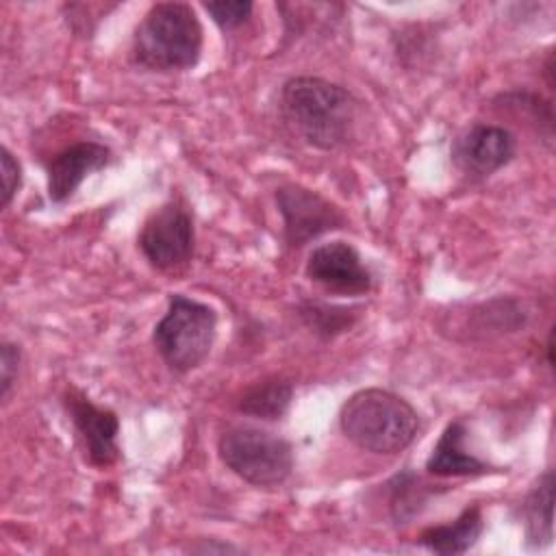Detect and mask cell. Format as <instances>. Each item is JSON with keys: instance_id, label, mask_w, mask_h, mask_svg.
<instances>
[{"instance_id": "cell-22", "label": "cell", "mask_w": 556, "mask_h": 556, "mask_svg": "<svg viewBox=\"0 0 556 556\" xmlns=\"http://www.w3.org/2000/svg\"><path fill=\"white\" fill-rule=\"evenodd\" d=\"M552 339H554V332L549 330V334H547V345H545V348H547V365H549V367L554 365V356H552V352H554V343H552Z\"/></svg>"}, {"instance_id": "cell-18", "label": "cell", "mask_w": 556, "mask_h": 556, "mask_svg": "<svg viewBox=\"0 0 556 556\" xmlns=\"http://www.w3.org/2000/svg\"><path fill=\"white\" fill-rule=\"evenodd\" d=\"M202 9L211 15V20L222 30H235L250 20L254 4L250 0H219V2H202Z\"/></svg>"}, {"instance_id": "cell-21", "label": "cell", "mask_w": 556, "mask_h": 556, "mask_svg": "<svg viewBox=\"0 0 556 556\" xmlns=\"http://www.w3.org/2000/svg\"><path fill=\"white\" fill-rule=\"evenodd\" d=\"M191 552H200V554H213V552H217V554H228V552H241L239 547H235V545H230V543H204V545H193L191 547Z\"/></svg>"}, {"instance_id": "cell-6", "label": "cell", "mask_w": 556, "mask_h": 556, "mask_svg": "<svg viewBox=\"0 0 556 556\" xmlns=\"http://www.w3.org/2000/svg\"><path fill=\"white\" fill-rule=\"evenodd\" d=\"M137 245L156 271H178L189 265L195 250V228L187 204L172 198L154 208L137 235Z\"/></svg>"}, {"instance_id": "cell-16", "label": "cell", "mask_w": 556, "mask_h": 556, "mask_svg": "<svg viewBox=\"0 0 556 556\" xmlns=\"http://www.w3.org/2000/svg\"><path fill=\"white\" fill-rule=\"evenodd\" d=\"M298 315L315 337L321 341H332L358 321L361 308L328 304L319 300H302L298 304Z\"/></svg>"}, {"instance_id": "cell-14", "label": "cell", "mask_w": 556, "mask_h": 556, "mask_svg": "<svg viewBox=\"0 0 556 556\" xmlns=\"http://www.w3.org/2000/svg\"><path fill=\"white\" fill-rule=\"evenodd\" d=\"M521 523L528 549H543L554 539V471L539 476L521 502Z\"/></svg>"}, {"instance_id": "cell-20", "label": "cell", "mask_w": 556, "mask_h": 556, "mask_svg": "<svg viewBox=\"0 0 556 556\" xmlns=\"http://www.w3.org/2000/svg\"><path fill=\"white\" fill-rule=\"evenodd\" d=\"M20 363H22V350L13 341H2L0 345V400H7L17 374H20Z\"/></svg>"}, {"instance_id": "cell-17", "label": "cell", "mask_w": 556, "mask_h": 556, "mask_svg": "<svg viewBox=\"0 0 556 556\" xmlns=\"http://www.w3.org/2000/svg\"><path fill=\"white\" fill-rule=\"evenodd\" d=\"M387 491H389V510L395 523H408L413 517H417L426 506V502L430 500V495L434 493V489H430V484H426L410 469L395 473L387 482Z\"/></svg>"}, {"instance_id": "cell-9", "label": "cell", "mask_w": 556, "mask_h": 556, "mask_svg": "<svg viewBox=\"0 0 556 556\" xmlns=\"http://www.w3.org/2000/svg\"><path fill=\"white\" fill-rule=\"evenodd\" d=\"M63 408L74 424L76 437L85 450V460L91 467L104 469L119 460V419L111 408L96 406L80 389L63 391Z\"/></svg>"}, {"instance_id": "cell-5", "label": "cell", "mask_w": 556, "mask_h": 556, "mask_svg": "<svg viewBox=\"0 0 556 556\" xmlns=\"http://www.w3.org/2000/svg\"><path fill=\"white\" fill-rule=\"evenodd\" d=\"M217 456L226 469L254 486H278L293 471L291 443L258 426H228L217 439Z\"/></svg>"}, {"instance_id": "cell-4", "label": "cell", "mask_w": 556, "mask_h": 556, "mask_svg": "<svg viewBox=\"0 0 556 556\" xmlns=\"http://www.w3.org/2000/svg\"><path fill=\"white\" fill-rule=\"evenodd\" d=\"M217 339V311L195 298L169 293L167 311L152 330V343L174 374L198 369Z\"/></svg>"}, {"instance_id": "cell-7", "label": "cell", "mask_w": 556, "mask_h": 556, "mask_svg": "<svg viewBox=\"0 0 556 556\" xmlns=\"http://www.w3.org/2000/svg\"><path fill=\"white\" fill-rule=\"evenodd\" d=\"M282 217V237L291 250H300L326 232L348 226L345 213L321 193L298 185H280L274 193Z\"/></svg>"}, {"instance_id": "cell-13", "label": "cell", "mask_w": 556, "mask_h": 556, "mask_svg": "<svg viewBox=\"0 0 556 556\" xmlns=\"http://www.w3.org/2000/svg\"><path fill=\"white\" fill-rule=\"evenodd\" d=\"M484 530L482 508L478 504L465 506L456 519L439 526H428L417 534V545L441 556L469 552Z\"/></svg>"}, {"instance_id": "cell-1", "label": "cell", "mask_w": 556, "mask_h": 556, "mask_svg": "<svg viewBox=\"0 0 556 556\" xmlns=\"http://www.w3.org/2000/svg\"><path fill=\"white\" fill-rule=\"evenodd\" d=\"M356 98L319 76H293L280 89V109L291 128L317 150L348 143L356 119Z\"/></svg>"}, {"instance_id": "cell-11", "label": "cell", "mask_w": 556, "mask_h": 556, "mask_svg": "<svg viewBox=\"0 0 556 556\" xmlns=\"http://www.w3.org/2000/svg\"><path fill=\"white\" fill-rule=\"evenodd\" d=\"M111 161V148L98 141H76L52 154L46 163V189L50 202L63 204L70 200L89 174L109 167Z\"/></svg>"}, {"instance_id": "cell-10", "label": "cell", "mask_w": 556, "mask_h": 556, "mask_svg": "<svg viewBox=\"0 0 556 556\" xmlns=\"http://www.w3.org/2000/svg\"><path fill=\"white\" fill-rule=\"evenodd\" d=\"M304 274L328 293L365 295L374 289V274L363 263L361 252L341 239L315 245L306 258Z\"/></svg>"}, {"instance_id": "cell-2", "label": "cell", "mask_w": 556, "mask_h": 556, "mask_svg": "<svg viewBox=\"0 0 556 556\" xmlns=\"http://www.w3.org/2000/svg\"><path fill=\"white\" fill-rule=\"evenodd\" d=\"M204 28L187 2H156L137 24L130 59L152 72H182L200 63Z\"/></svg>"}, {"instance_id": "cell-19", "label": "cell", "mask_w": 556, "mask_h": 556, "mask_svg": "<svg viewBox=\"0 0 556 556\" xmlns=\"http://www.w3.org/2000/svg\"><path fill=\"white\" fill-rule=\"evenodd\" d=\"M0 172H2L0 208H7L22 187V165L7 146L0 148Z\"/></svg>"}, {"instance_id": "cell-12", "label": "cell", "mask_w": 556, "mask_h": 556, "mask_svg": "<svg viewBox=\"0 0 556 556\" xmlns=\"http://www.w3.org/2000/svg\"><path fill=\"white\" fill-rule=\"evenodd\" d=\"M467 426L460 417L452 419L439 434L428 460L426 471L439 478H473L491 471V465L476 458L465 450Z\"/></svg>"}, {"instance_id": "cell-15", "label": "cell", "mask_w": 556, "mask_h": 556, "mask_svg": "<svg viewBox=\"0 0 556 556\" xmlns=\"http://www.w3.org/2000/svg\"><path fill=\"white\" fill-rule=\"evenodd\" d=\"M293 400V384L282 378H263L243 389L235 408L248 417L278 421L285 417Z\"/></svg>"}, {"instance_id": "cell-3", "label": "cell", "mask_w": 556, "mask_h": 556, "mask_svg": "<svg viewBox=\"0 0 556 556\" xmlns=\"http://www.w3.org/2000/svg\"><path fill=\"white\" fill-rule=\"evenodd\" d=\"M339 428L358 450L397 454L419 432V415L402 395L369 387L354 391L339 410Z\"/></svg>"}, {"instance_id": "cell-8", "label": "cell", "mask_w": 556, "mask_h": 556, "mask_svg": "<svg viewBox=\"0 0 556 556\" xmlns=\"http://www.w3.org/2000/svg\"><path fill=\"white\" fill-rule=\"evenodd\" d=\"M517 154L515 135L500 126L476 122L465 128L450 146L454 167L473 180H484L506 167Z\"/></svg>"}]
</instances>
